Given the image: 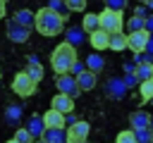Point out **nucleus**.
Masks as SVG:
<instances>
[{"label": "nucleus", "mask_w": 153, "mask_h": 143, "mask_svg": "<svg viewBox=\"0 0 153 143\" xmlns=\"http://www.w3.org/2000/svg\"><path fill=\"white\" fill-rule=\"evenodd\" d=\"M36 143H45V141H36Z\"/></svg>", "instance_id": "37998d69"}, {"label": "nucleus", "mask_w": 153, "mask_h": 143, "mask_svg": "<svg viewBox=\"0 0 153 143\" xmlns=\"http://www.w3.org/2000/svg\"><path fill=\"white\" fill-rule=\"evenodd\" d=\"M81 29L88 31V33L98 31V29H100V19H98V14H96V12H88V14L84 17V21H81Z\"/></svg>", "instance_id": "6ab92c4d"}, {"label": "nucleus", "mask_w": 153, "mask_h": 143, "mask_svg": "<svg viewBox=\"0 0 153 143\" xmlns=\"http://www.w3.org/2000/svg\"><path fill=\"white\" fill-rule=\"evenodd\" d=\"M148 129H151V131H153V119H151V126H148Z\"/></svg>", "instance_id": "a19ab883"}, {"label": "nucleus", "mask_w": 153, "mask_h": 143, "mask_svg": "<svg viewBox=\"0 0 153 143\" xmlns=\"http://www.w3.org/2000/svg\"><path fill=\"white\" fill-rule=\"evenodd\" d=\"M139 91H141V102H151L153 100V79L141 81L139 83Z\"/></svg>", "instance_id": "5701e85b"}, {"label": "nucleus", "mask_w": 153, "mask_h": 143, "mask_svg": "<svg viewBox=\"0 0 153 143\" xmlns=\"http://www.w3.org/2000/svg\"><path fill=\"white\" fill-rule=\"evenodd\" d=\"M115 143H136V136H134V129H124L117 133Z\"/></svg>", "instance_id": "cd10ccee"}, {"label": "nucleus", "mask_w": 153, "mask_h": 143, "mask_svg": "<svg viewBox=\"0 0 153 143\" xmlns=\"http://www.w3.org/2000/svg\"><path fill=\"white\" fill-rule=\"evenodd\" d=\"M50 107H53V110H57L60 114H65V117H67V114H72V112H74V98L57 93V95H53Z\"/></svg>", "instance_id": "9d476101"}, {"label": "nucleus", "mask_w": 153, "mask_h": 143, "mask_svg": "<svg viewBox=\"0 0 153 143\" xmlns=\"http://www.w3.org/2000/svg\"><path fill=\"white\" fill-rule=\"evenodd\" d=\"M69 72H72V76H74V79H76V76H79V74H81V72H86V64H84V62H79V60H76V62H74V64H72V69H69Z\"/></svg>", "instance_id": "473e14b6"}, {"label": "nucleus", "mask_w": 153, "mask_h": 143, "mask_svg": "<svg viewBox=\"0 0 153 143\" xmlns=\"http://www.w3.org/2000/svg\"><path fill=\"white\" fill-rule=\"evenodd\" d=\"M41 117H43L45 129H65V124H67V122H65V114H60V112L53 110V107H50L48 112H43Z\"/></svg>", "instance_id": "f8f14e48"}, {"label": "nucleus", "mask_w": 153, "mask_h": 143, "mask_svg": "<svg viewBox=\"0 0 153 143\" xmlns=\"http://www.w3.org/2000/svg\"><path fill=\"white\" fill-rule=\"evenodd\" d=\"M84 143H88V141H84Z\"/></svg>", "instance_id": "c03bdc74"}, {"label": "nucleus", "mask_w": 153, "mask_h": 143, "mask_svg": "<svg viewBox=\"0 0 153 143\" xmlns=\"http://www.w3.org/2000/svg\"><path fill=\"white\" fill-rule=\"evenodd\" d=\"M134 136H136V143H153V131L151 129H139V131H134Z\"/></svg>", "instance_id": "c85d7f7f"}, {"label": "nucleus", "mask_w": 153, "mask_h": 143, "mask_svg": "<svg viewBox=\"0 0 153 143\" xmlns=\"http://www.w3.org/2000/svg\"><path fill=\"white\" fill-rule=\"evenodd\" d=\"M5 119H7L10 124H17V122L22 119V107H19V105H7V110H5Z\"/></svg>", "instance_id": "a878e982"}, {"label": "nucleus", "mask_w": 153, "mask_h": 143, "mask_svg": "<svg viewBox=\"0 0 153 143\" xmlns=\"http://www.w3.org/2000/svg\"><path fill=\"white\" fill-rule=\"evenodd\" d=\"M124 24H127L129 33H134V31H143V17H139V14H131L129 19H124Z\"/></svg>", "instance_id": "b1692460"}, {"label": "nucleus", "mask_w": 153, "mask_h": 143, "mask_svg": "<svg viewBox=\"0 0 153 143\" xmlns=\"http://www.w3.org/2000/svg\"><path fill=\"white\" fill-rule=\"evenodd\" d=\"M88 43H91V48H93V52H100V50H108V45H110V33H105L103 29H98V31H93V33H88Z\"/></svg>", "instance_id": "9b49d317"}, {"label": "nucleus", "mask_w": 153, "mask_h": 143, "mask_svg": "<svg viewBox=\"0 0 153 143\" xmlns=\"http://www.w3.org/2000/svg\"><path fill=\"white\" fill-rule=\"evenodd\" d=\"M151 102H153V100H151Z\"/></svg>", "instance_id": "49530a36"}, {"label": "nucleus", "mask_w": 153, "mask_h": 143, "mask_svg": "<svg viewBox=\"0 0 153 143\" xmlns=\"http://www.w3.org/2000/svg\"><path fill=\"white\" fill-rule=\"evenodd\" d=\"M105 95H108L110 100H122V98L127 95V83H124V79L110 76L108 83H105Z\"/></svg>", "instance_id": "0eeeda50"}, {"label": "nucleus", "mask_w": 153, "mask_h": 143, "mask_svg": "<svg viewBox=\"0 0 153 143\" xmlns=\"http://www.w3.org/2000/svg\"><path fill=\"white\" fill-rule=\"evenodd\" d=\"M127 7V0H105V10H115V12H122Z\"/></svg>", "instance_id": "2f4dec72"}, {"label": "nucleus", "mask_w": 153, "mask_h": 143, "mask_svg": "<svg viewBox=\"0 0 153 143\" xmlns=\"http://www.w3.org/2000/svg\"><path fill=\"white\" fill-rule=\"evenodd\" d=\"M88 133H91V124L84 119H76L67 129V143H84V141H88Z\"/></svg>", "instance_id": "39448f33"}, {"label": "nucleus", "mask_w": 153, "mask_h": 143, "mask_svg": "<svg viewBox=\"0 0 153 143\" xmlns=\"http://www.w3.org/2000/svg\"><path fill=\"white\" fill-rule=\"evenodd\" d=\"M5 14H7V10H5V2L0 0V19H5Z\"/></svg>", "instance_id": "e433bc0d"}, {"label": "nucleus", "mask_w": 153, "mask_h": 143, "mask_svg": "<svg viewBox=\"0 0 153 143\" xmlns=\"http://www.w3.org/2000/svg\"><path fill=\"white\" fill-rule=\"evenodd\" d=\"M24 129L31 133V138H33V141H41V138H43V133H45V124H43V117H38V114L29 117V122H26V126H24Z\"/></svg>", "instance_id": "ddd939ff"}, {"label": "nucleus", "mask_w": 153, "mask_h": 143, "mask_svg": "<svg viewBox=\"0 0 153 143\" xmlns=\"http://www.w3.org/2000/svg\"><path fill=\"white\" fill-rule=\"evenodd\" d=\"M7 143H17V141H14V138H10V141H7Z\"/></svg>", "instance_id": "ea45409f"}, {"label": "nucleus", "mask_w": 153, "mask_h": 143, "mask_svg": "<svg viewBox=\"0 0 153 143\" xmlns=\"http://www.w3.org/2000/svg\"><path fill=\"white\" fill-rule=\"evenodd\" d=\"M55 86H57V93L69 95V98H76V95L81 93V88L76 86V79H74L72 74H60V76H55Z\"/></svg>", "instance_id": "423d86ee"}, {"label": "nucleus", "mask_w": 153, "mask_h": 143, "mask_svg": "<svg viewBox=\"0 0 153 143\" xmlns=\"http://www.w3.org/2000/svg\"><path fill=\"white\" fill-rule=\"evenodd\" d=\"M74 62H76V48L69 45L67 41L57 43L55 50L50 52V67L55 69L57 76H60V74H69V69H72Z\"/></svg>", "instance_id": "f03ea898"}, {"label": "nucleus", "mask_w": 153, "mask_h": 143, "mask_svg": "<svg viewBox=\"0 0 153 143\" xmlns=\"http://www.w3.org/2000/svg\"><path fill=\"white\" fill-rule=\"evenodd\" d=\"M29 64H41V62H38V57H36V55H29Z\"/></svg>", "instance_id": "4c0bfd02"}, {"label": "nucleus", "mask_w": 153, "mask_h": 143, "mask_svg": "<svg viewBox=\"0 0 153 143\" xmlns=\"http://www.w3.org/2000/svg\"><path fill=\"white\" fill-rule=\"evenodd\" d=\"M45 7H50L53 12H57L60 17H65L67 19V14H69V10H67V2L65 0H48V5Z\"/></svg>", "instance_id": "bb28decb"}, {"label": "nucleus", "mask_w": 153, "mask_h": 143, "mask_svg": "<svg viewBox=\"0 0 153 143\" xmlns=\"http://www.w3.org/2000/svg\"><path fill=\"white\" fill-rule=\"evenodd\" d=\"M41 141H45V143H67V131L65 129H45Z\"/></svg>", "instance_id": "f3484780"}, {"label": "nucleus", "mask_w": 153, "mask_h": 143, "mask_svg": "<svg viewBox=\"0 0 153 143\" xmlns=\"http://www.w3.org/2000/svg\"><path fill=\"white\" fill-rule=\"evenodd\" d=\"M143 52H146V55H151V57H153V36H151V38H148V43H146V50H143Z\"/></svg>", "instance_id": "c9c22d12"}, {"label": "nucleus", "mask_w": 153, "mask_h": 143, "mask_svg": "<svg viewBox=\"0 0 153 143\" xmlns=\"http://www.w3.org/2000/svg\"><path fill=\"white\" fill-rule=\"evenodd\" d=\"M24 72H26V76H29L33 83H38V81L43 79V67H41V64H26Z\"/></svg>", "instance_id": "393cba45"}, {"label": "nucleus", "mask_w": 153, "mask_h": 143, "mask_svg": "<svg viewBox=\"0 0 153 143\" xmlns=\"http://www.w3.org/2000/svg\"><path fill=\"white\" fill-rule=\"evenodd\" d=\"M151 119H153V117H151L146 110H136V112L129 114V124H131L134 131H139V129H148V126H151Z\"/></svg>", "instance_id": "4468645a"}, {"label": "nucleus", "mask_w": 153, "mask_h": 143, "mask_svg": "<svg viewBox=\"0 0 153 143\" xmlns=\"http://www.w3.org/2000/svg\"><path fill=\"white\" fill-rule=\"evenodd\" d=\"M139 2H143V5H148V2H151V0H139Z\"/></svg>", "instance_id": "58836bf2"}, {"label": "nucleus", "mask_w": 153, "mask_h": 143, "mask_svg": "<svg viewBox=\"0 0 153 143\" xmlns=\"http://www.w3.org/2000/svg\"><path fill=\"white\" fill-rule=\"evenodd\" d=\"M143 31H146V33H151V36H153V14H148V17H146V19H143Z\"/></svg>", "instance_id": "f704fd0d"}, {"label": "nucleus", "mask_w": 153, "mask_h": 143, "mask_svg": "<svg viewBox=\"0 0 153 143\" xmlns=\"http://www.w3.org/2000/svg\"><path fill=\"white\" fill-rule=\"evenodd\" d=\"M124 83H127V88H129V86H136V83H141V81H139L136 72H134V74H127V76H124Z\"/></svg>", "instance_id": "72a5a7b5"}, {"label": "nucleus", "mask_w": 153, "mask_h": 143, "mask_svg": "<svg viewBox=\"0 0 153 143\" xmlns=\"http://www.w3.org/2000/svg\"><path fill=\"white\" fill-rule=\"evenodd\" d=\"M33 91H36V83L26 76V72L14 74V79H12V93H14V95L29 98V95H33Z\"/></svg>", "instance_id": "20e7f679"}, {"label": "nucleus", "mask_w": 153, "mask_h": 143, "mask_svg": "<svg viewBox=\"0 0 153 143\" xmlns=\"http://www.w3.org/2000/svg\"><path fill=\"white\" fill-rule=\"evenodd\" d=\"M12 138H14V141H17V143H36V141H33V138H31V133H29V131H26V129H17V131H14V136H12Z\"/></svg>", "instance_id": "c756f323"}, {"label": "nucleus", "mask_w": 153, "mask_h": 143, "mask_svg": "<svg viewBox=\"0 0 153 143\" xmlns=\"http://www.w3.org/2000/svg\"><path fill=\"white\" fill-rule=\"evenodd\" d=\"M69 12H84L86 10V0H65Z\"/></svg>", "instance_id": "7c9ffc66"}, {"label": "nucleus", "mask_w": 153, "mask_h": 143, "mask_svg": "<svg viewBox=\"0 0 153 143\" xmlns=\"http://www.w3.org/2000/svg\"><path fill=\"white\" fill-rule=\"evenodd\" d=\"M29 36H31V29L17 24L14 19H7V38H10L12 43H26Z\"/></svg>", "instance_id": "6e6552de"}, {"label": "nucleus", "mask_w": 153, "mask_h": 143, "mask_svg": "<svg viewBox=\"0 0 153 143\" xmlns=\"http://www.w3.org/2000/svg\"><path fill=\"white\" fill-rule=\"evenodd\" d=\"M96 83H98V74H93V72H88V69L76 76V86H79L81 91H93Z\"/></svg>", "instance_id": "2eb2a0df"}, {"label": "nucleus", "mask_w": 153, "mask_h": 143, "mask_svg": "<svg viewBox=\"0 0 153 143\" xmlns=\"http://www.w3.org/2000/svg\"><path fill=\"white\" fill-rule=\"evenodd\" d=\"M110 50H115V52H122V50H127V33H112L110 36V45H108Z\"/></svg>", "instance_id": "aec40b11"}, {"label": "nucleus", "mask_w": 153, "mask_h": 143, "mask_svg": "<svg viewBox=\"0 0 153 143\" xmlns=\"http://www.w3.org/2000/svg\"><path fill=\"white\" fill-rule=\"evenodd\" d=\"M148 38H151V33H146V31H134V33H127V48H129V50H134V52L139 55V52H143V50H146Z\"/></svg>", "instance_id": "1a4fd4ad"}, {"label": "nucleus", "mask_w": 153, "mask_h": 143, "mask_svg": "<svg viewBox=\"0 0 153 143\" xmlns=\"http://www.w3.org/2000/svg\"><path fill=\"white\" fill-rule=\"evenodd\" d=\"M148 7H151V10H153V0H151V2H148Z\"/></svg>", "instance_id": "79ce46f5"}, {"label": "nucleus", "mask_w": 153, "mask_h": 143, "mask_svg": "<svg viewBox=\"0 0 153 143\" xmlns=\"http://www.w3.org/2000/svg\"><path fill=\"white\" fill-rule=\"evenodd\" d=\"M2 2H5V0H2Z\"/></svg>", "instance_id": "a18cd8bd"}, {"label": "nucleus", "mask_w": 153, "mask_h": 143, "mask_svg": "<svg viewBox=\"0 0 153 143\" xmlns=\"http://www.w3.org/2000/svg\"><path fill=\"white\" fill-rule=\"evenodd\" d=\"M98 19H100V29L105 33H120L124 29V14L122 12H115V10H103L98 12Z\"/></svg>", "instance_id": "7ed1b4c3"}, {"label": "nucleus", "mask_w": 153, "mask_h": 143, "mask_svg": "<svg viewBox=\"0 0 153 143\" xmlns=\"http://www.w3.org/2000/svg\"><path fill=\"white\" fill-rule=\"evenodd\" d=\"M12 19H14L17 24H22V26L31 29V26H33V19H36V12H31V10H17Z\"/></svg>", "instance_id": "a211bd4d"}, {"label": "nucleus", "mask_w": 153, "mask_h": 143, "mask_svg": "<svg viewBox=\"0 0 153 143\" xmlns=\"http://www.w3.org/2000/svg\"><path fill=\"white\" fill-rule=\"evenodd\" d=\"M136 76H139V81H148V79H153V62L136 64Z\"/></svg>", "instance_id": "4be33fe9"}, {"label": "nucleus", "mask_w": 153, "mask_h": 143, "mask_svg": "<svg viewBox=\"0 0 153 143\" xmlns=\"http://www.w3.org/2000/svg\"><path fill=\"white\" fill-rule=\"evenodd\" d=\"M86 69L88 72H93V74H100L103 69H105V57H100V52H91L88 57H86Z\"/></svg>", "instance_id": "dca6fc26"}, {"label": "nucleus", "mask_w": 153, "mask_h": 143, "mask_svg": "<svg viewBox=\"0 0 153 143\" xmlns=\"http://www.w3.org/2000/svg\"><path fill=\"white\" fill-rule=\"evenodd\" d=\"M65 36H67L65 41H67L69 45H81V43H84V31H81V29H67Z\"/></svg>", "instance_id": "412c9836"}, {"label": "nucleus", "mask_w": 153, "mask_h": 143, "mask_svg": "<svg viewBox=\"0 0 153 143\" xmlns=\"http://www.w3.org/2000/svg\"><path fill=\"white\" fill-rule=\"evenodd\" d=\"M33 29L45 36V38H53V36H60L65 31V17H60L57 12H53L50 7H41L36 12V19H33Z\"/></svg>", "instance_id": "f257e3e1"}]
</instances>
